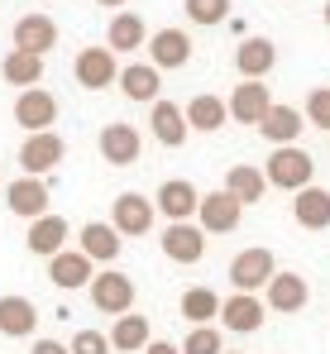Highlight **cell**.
I'll use <instances>...</instances> for the list:
<instances>
[{"label": "cell", "mask_w": 330, "mask_h": 354, "mask_svg": "<svg viewBox=\"0 0 330 354\" xmlns=\"http://www.w3.org/2000/svg\"><path fill=\"white\" fill-rule=\"evenodd\" d=\"M220 311V297L211 292V288H187L182 292V316L192 321V326H211Z\"/></svg>", "instance_id": "1f68e13d"}, {"label": "cell", "mask_w": 330, "mask_h": 354, "mask_svg": "<svg viewBox=\"0 0 330 354\" xmlns=\"http://www.w3.org/2000/svg\"><path fill=\"white\" fill-rule=\"evenodd\" d=\"M15 48L19 53H34V58H48V48H57V24L48 15H24L15 19Z\"/></svg>", "instance_id": "5bb4252c"}, {"label": "cell", "mask_w": 330, "mask_h": 354, "mask_svg": "<svg viewBox=\"0 0 330 354\" xmlns=\"http://www.w3.org/2000/svg\"><path fill=\"white\" fill-rule=\"evenodd\" d=\"M86 292H91V306L106 311V316H125V311H134V278L120 273V268H101V273L86 283Z\"/></svg>", "instance_id": "3957f363"}, {"label": "cell", "mask_w": 330, "mask_h": 354, "mask_svg": "<svg viewBox=\"0 0 330 354\" xmlns=\"http://www.w3.org/2000/svg\"><path fill=\"white\" fill-rule=\"evenodd\" d=\"M225 196H235L239 206H254V201H264V192H268V182L259 168H249V163H235L230 173H225V187H220Z\"/></svg>", "instance_id": "83f0119b"}, {"label": "cell", "mask_w": 330, "mask_h": 354, "mask_svg": "<svg viewBox=\"0 0 330 354\" xmlns=\"http://www.w3.org/2000/svg\"><path fill=\"white\" fill-rule=\"evenodd\" d=\"M182 10H187V19L201 24V29H216V24L230 19V0H182Z\"/></svg>", "instance_id": "d6a6232c"}, {"label": "cell", "mask_w": 330, "mask_h": 354, "mask_svg": "<svg viewBox=\"0 0 330 354\" xmlns=\"http://www.w3.org/2000/svg\"><path fill=\"white\" fill-rule=\"evenodd\" d=\"M196 201H201V192L187 177H167L163 187H158V196H154V211H163L167 225H177V221H192L196 216Z\"/></svg>", "instance_id": "7c38bea8"}, {"label": "cell", "mask_w": 330, "mask_h": 354, "mask_svg": "<svg viewBox=\"0 0 330 354\" xmlns=\"http://www.w3.org/2000/svg\"><path fill=\"white\" fill-rule=\"evenodd\" d=\"M15 124H19L24 134H44V129H53V124H57L53 91H44V86L19 91V96H15Z\"/></svg>", "instance_id": "ba28073f"}, {"label": "cell", "mask_w": 330, "mask_h": 354, "mask_svg": "<svg viewBox=\"0 0 330 354\" xmlns=\"http://www.w3.org/2000/svg\"><path fill=\"white\" fill-rule=\"evenodd\" d=\"M154 221H158V211L144 192H120L115 206H110V230L115 235H149Z\"/></svg>", "instance_id": "5b68a950"}, {"label": "cell", "mask_w": 330, "mask_h": 354, "mask_svg": "<svg viewBox=\"0 0 330 354\" xmlns=\"http://www.w3.org/2000/svg\"><path fill=\"white\" fill-rule=\"evenodd\" d=\"M149 134H154L163 149H182V144H187L182 106H172V101H154V111H149Z\"/></svg>", "instance_id": "484cf974"}, {"label": "cell", "mask_w": 330, "mask_h": 354, "mask_svg": "<svg viewBox=\"0 0 330 354\" xmlns=\"http://www.w3.org/2000/svg\"><path fill=\"white\" fill-rule=\"evenodd\" d=\"M292 216H297V225L302 230H330V192L326 187H302L297 192V201H292Z\"/></svg>", "instance_id": "d4e9b609"}, {"label": "cell", "mask_w": 330, "mask_h": 354, "mask_svg": "<svg viewBox=\"0 0 330 354\" xmlns=\"http://www.w3.org/2000/svg\"><path fill=\"white\" fill-rule=\"evenodd\" d=\"M115 86H120L129 101L149 106V101H158V91H163V72H154L149 62H129V67H120Z\"/></svg>", "instance_id": "7402d4cb"}, {"label": "cell", "mask_w": 330, "mask_h": 354, "mask_svg": "<svg viewBox=\"0 0 330 354\" xmlns=\"http://www.w3.org/2000/svg\"><path fill=\"white\" fill-rule=\"evenodd\" d=\"M0 77H5L10 86L29 91V86H39V82H44V58H34V53H19V48H10V53H5V62H0Z\"/></svg>", "instance_id": "f546056e"}, {"label": "cell", "mask_w": 330, "mask_h": 354, "mask_svg": "<svg viewBox=\"0 0 330 354\" xmlns=\"http://www.w3.org/2000/svg\"><path fill=\"white\" fill-rule=\"evenodd\" d=\"M326 29H330V0H326Z\"/></svg>", "instance_id": "ab89813d"}, {"label": "cell", "mask_w": 330, "mask_h": 354, "mask_svg": "<svg viewBox=\"0 0 330 354\" xmlns=\"http://www.w3.org/2000/svg\"><path fill=\"white\" fill-rule=\"evenodd\" d=\"M67 354H110V340L101 330H77L72 345H67Z\"/></svg>", "instance_id": "d590c367"}, {"label": "cell", "mask_w": 330, "mask_h": 354, "mask_svg": "<svg viewBox=\"0 0 330 354\" xmlns=\"http://www.w3.org/2000/svg\"><path fill=\"white\" fill-rule=\"evenodd\" d=\"M264 173V182L268 187H277V192H302V187H311V173H316V163H311V153L302 149V144H287V149H273L268 153V163L259 168Z\"/></svg>", "instance_id": "6da1fadb"}, {"label": "cell", "mask_w": 330, "mask_h": 354, "mask_svg": "<svg viewBox=\"0 0 330 354\" xmlns=\"http://www.w3.org/2000/svg\"><path fill=\"white\" fill-rule=\"evenodd\" d=\"M72 72H77V86L106 91V86H115V77H120V62H115V53L101 44V48H82L77 62H72Z\"/></svg>", "instance_id": "30bf717a"}, {"label": "cell", "mask_w": 330, "mask_h": 354, "mask_svg": "<svg viewBox=\"0 0 330 354\" xmlns=\"http://www.w3.org/2000/svg\"><path fill=\"white\" fill-rule=\"evenodd\" d=\"M268 106H273V96H268L264 82H239L230 91V101H225V115L235 120V124H259Z\"/></svg>", "instance_id": "9a60e30c"}, {"label": "cell", "mask_w": 330, "mask_h": 354, "mask_svg": "<svg viewBox=\"0 0 330 354\" xmlns=\"http://www.w3.org/2000/svg\"><path fill=\"white\" fill-rule=\"evenodd\" d=\"M144 44H149V29H144V19H139L134 10H120V15L110 19L106 48H110V53H134V48H144Z\"/></svg>", "instance_id": "4316f807"}, {"label": "cell", "mask_w": 330, "mask_h": 354, "mask_svg": "<svg viewBox=\"0 0 330 354\" xmlns=\"http://www.w3.org/2000/svg\"><path fill=\"white\" fill-rule=\"evenodd\" d=\"M306 120L330 134V86H316V91L306 96Z\"/></svg>", "instance_id": "e575fe53"}, {"label": "cell", "mask_w": 330, "mask_h": 354, "mask_svg": "<svg viewBox=\"0 0 330 354\" xmlns=\"http://www.w3.org/2000/svg\"><path fill=\"white\" fill-rule=\"evenodd\" d=\"M67 221L62 216H39V221H29V235H24V244H29V254H39V259H53V254H62L67 249Z\"/></svg>", "instance_id": "ac0fdd59"}, {"label": "cell", "mask_w": 330, "mask_h": 354, "mask_svg": "<svg viewBox=\"0 0 330 354\" xmlns=\"http://www.w3.org/2000/svg\"><path fill=\"white\" fill-rule=\"evenodd\" d=\"M268 311H277V316H292V311H302L306 301H311V288H306V278L302 273H282L277 268L273 278H268V288H264V297H259Z\"/></svg>", "instance_id": "9c48e42d"}, {"label": "cell", "mask_w": 330, "mask_h": 354, "mask_svg": "<svg viewBox=\"0 0 330 354\" xmlns=\"http://www.w3.org/2000/svg\"><path fill=\"white\" fill-rule=\"evenodd\" d=\"M216 316L225 321V330H235V335H254V330L264 326V301H259V297L235 292V297H225V301H220Z\"/></svg>", "instance_id": "d6986e66"}, {"label": "cell", "mask_w": 330, "mask_h": 354, "mask_svg": "<svg viewBox=\"0 0 330 354\" xmlns=\"http://www.w3.org/2000/svg\"><path fill=\"white\" fill-rule=\"evenodd\" d=\"M96 5H106V10H125L129 0H96Z\"/></svg>", "instance_id": "f35d334b"}, {"label": "cell", "mask_w": 330, "mask_h": 354, "mask_svg": "<svg viewBox=\"0 0 330 354\" xmlns=\"http://www.w3.org/2000/svg\"><path fill=\"white\" fill-rule=\"evenodd\" d=\"M239 221H244V206H239L235 196H225V192H206V196L196 201V230L206 239L239 230Z\"/></svg>", "instance_id": "52a82bcc"}, {"label": "cell", "mask_w": 330, "mask_h": 354, "mask_svg": "<svg viewBox=\"0 0 330 354\" xmlns=\"http://www.w3.org/2000/svg\"><path fill=\"white\" fill-rule=\"evenodd\" d=\"M96 278V263L86 259V254H77V249H62L48 259V283L62 288V292H77V288H86Z\"/></svg>", "instance_id": "2e32d148"}, {"label": "cell", "mask_w": 330, "mask_h": 354, "mask_svg": "<svg viewBox=\"0 0 330 354\" xmlns=\"http://www.w3.org/2000/svg\"><path fill=\"white\" fill-rule=\"evenodd\" d=\"M273 62H277L273 39H244V44L235 48V67H239L244 82H264V77L273 72Z\"/></svg>", "instance_id": "cb8c5ba5"}, {"label": "cell", "mask_w": 330, "mask_h": 354, "mask_svg": "<svg viewBox=\"0 0 330 354\" xmlns=\"http://www.w3.org/2000/svg\"><path fill=\"white\" fill-rule=\"evenodd\" d=\"M259 134L273 144V149H287V144H297L302 139V111L297 106H268L264 111V120H259Z\"/></svg>", "instance_id": "ffe728a7"}, {"label": "cell", "mask_w": 330, "mask_h": 354, "mask_svg": "<svg viewBox=\"0 0 330 354\" xmlns=\"http://www.w3.org/2000/svg\"><path fill=\"white\" fill-rule=\"evenodd\" d=\"M34 326H39V306L29 301V297H0V335H10V340H29L34 335Z\"/></svg>", "instance_id": "603a6c76"}, {"label": "cell", "mask_w": 330, "mask_h": 354, "mask_svg": "<svg viewBox=\"0 0 330 354\" xmlns=\"http://www.w3.org/2000/svg\"><path fill=\"white\" fill-rule=\"evenodd\" d=\"M139 354H177V345H167V340H149Z\"/></svg>", "instance_id": "74e56055"}, {"label": "cell", "mask_w": 330, "mask_h": 354, "mask_svg": "<svg viewBox=\"0 0 330 354\" xmlns=\"http://www.w3.org/2000/svg\"><path fill=\"white\" fill-rule=\"evenodd\" d=\"M96 149H101V158H106L110 168H129L144 153V134L134 124H125V120H110L106 129L96 134Z\"/></svg>", "instance_id": "8992f818"}, {"label": "cell", "mask_w": 330, "mask_h": 354, "mask_svg": "<svg viewBox=\"0 0 330 354\" xmlns=\"http://www.w3.org/2000/svg\"><path fill=\"white\" fill-rule=\"evenodd\" d=\"M5 206H10L19 221L48 216V182H44V177H15V182L5 187Z\"/></svg>", "instance_id": "8fae6325"}, {"label": "cell", "mask_w": 330, "mask_h": 354, "mask_svg": "<svg viewBox=\"0 0 330 354\" xmlns=\"http://www.w3.org/2000/svg\"><path fill=\"white\" fill-rule=\"evenodd\" d=\"M273 273H277V259H273V249H264V244L239 249L235 263H230V283H235V292H244V297H259Z\"/></svg>", "instance_id": "7a4b0ae2"}, {"label": "cell", "mask_w": 330, "mask_h": 354, "mask_svg": "<svg viewBox=\"0 0 330 354\" xmlns=\"http://www.w3.org/2000/svg\"><path fill=\"white\" fill-rule=\"evenodd\" d=\"M182 120H187V129L216 134L220 124H225V101H220V96H211V91H201V96H192V101H187Z\"/></svg>", "instance_id": "4dcf8cb0"}, {"label": "cell", "mask_w": 330, "mask_h": 354, "mask_svg": "<svg viewBox=\"0 0 330 354\" xmlns=\"http://www.w3.org/2000/svg\"><path fill=\"white\" fill-rule=\"evenodd\" d=\"M192 62V39L187 29H158L149 39V67L154 72H172V67H187Z\"/></svg>", "instance_id": "4fadbf2b"}, {"label": "cell", "mask_w": 330, "mask_h": 354, "mask_svg": "<svg viewBox=\"0 0 330 354\" xmlns=\"http://www.w3.org/2000/svg\"><path fill=\"white\" fill-rule=\"evenodd\" d=\"M158 244H163V254L172 259V263H201V259H206V235H201L192 221H177V225H167Z\"/></svg>", "instance_id": "e0dca14e"}, {"label": "cell", "mask_w": 330, "mask_h": 354, "mask_svg": "<svg viewBox=\"0 0 330 354\" xmlns=\"http://www.w3.org/2000/svg\"><path fill=\"white\" fill-rule=\"evenodd\" d=\"M177 354H225V340H220L216 326H196L187 335V345H177Z\"/></svg>", "instance_id": "836d02e7"}, {"label": "cell", "mask_w": 330, "mask_h": 354, "mask_svg": "<svg viewBox=\"0 0 330 354\" xmlns=\"http://www.w3.org/2000/svg\"><path fill=\"white\" fill-rule=\"evenodd\" d=\"M110 350L120 354H139L149 345V316H134V311H125V316H115V326H110Z\"/></svg>", "instance_id": "f1b7e54d"}, {"label": "cell", "mask_w": 330, "mask_h": 354, "mask_svg": "<svg viewBox=\"0 0 330 354\" xmlns=\"http://www.w3.org/2000/svg\"><path fill=\"white\" fill-rule=\"evenodd\" d=\"M62 158H67V144H62V134H57V129L29 134V139L19 144V168H24V177H48Z\"/></svg>", "instance_id": "277c9868"}, {"label": "cell", "mask_w": 330, "mask_h": 354, "mask_svg": "<svg viewBox=\"0 0 330 354\" xmlns=\"http://www.w3.org/2000/svg\"><path fill=\"white\" fill-rule=\"evenodd\" d=\"M34 354H67L62 340H34Z\"/></svg>", "instance_id": "8d00e7d4"}, {"label": "cell", "mask_w": 330, "mask_h": 354, "mask_svg": "<svg viewBox=\"0 0 330 354\" xmlns=\"http://www.w3.org/2000/svg\"><path fill=\"white\" fill-rule=\"evenodd\" d=\"M120 244H125V239L115 235L106 221H86L82 235H77V254H86L91 263H106V268H110V263L120 259Z\"/></svg>", "instance_id": "44dd1931"}]
</instances>
